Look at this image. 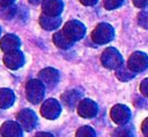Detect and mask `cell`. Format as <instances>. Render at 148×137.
<instances>
[{"instance_id":"1","label":"cell","mask_w":148,"mask_h":137,"mask_svg":"<svg viewBox=\"0 0 148 137\" xmlns=\"http://www.w3.org/2000/svg\"><path fill=\"white\" fill-rule=\"evenodd\" d=\"M62 33L66 35V37L69 41H72L74 43L75 41H79L84 36L86 27L81 22H79L76 20H72V21H69L65 24V27L62 29Z\"/></svg>"},{"instance_id":"2","label":"cell","mask_w":148,"mask_h":137,"mask_svg":"<svg viewBox=\"0 0 148 137\" xmlns=\"http://www.w3.org/2000/svg\"><path fill=\"white\" fill-rule=\"evenodd\" d=\"M101 60L103 66L110 70H116L123 64V57L114 48H106L102 55Z\"/></svg>"},{"instance_id":"3","label":"cell","mask_w":148,"mask_h":137,"mask_svg":"<svg viewBox=\"0 0 148 137\" xmlns=\"http://www.w3.org/2000/svg\"><path fill=\"white\" fill-rule=\"evenodd\" d=\"M113 28L108 23H99L92 31L91 38L95 43L105 44L113 38Z\"/></svg>"},{"instance_id":"4","label":"cell","mask_w":148,"mask_h":137,"mask_svg":"<svg viewBox=\"0 0 148 137\" xmlns=\"http://www.w3.org/2000/svg\"><path fill=\"white\" fill-rule=\"evenodd\" d=\"M25 89H27L28 100L30 102L38 103L42 101V99L44 96V86H43L40 80H37V79L29 80Z\"/></svg>"},{"instance_id":"5","label":"cell","mask_w":148,"mask_h":137,"mask_svg":"<svg viewBox=\"0 0 148 137\" xmlns=\"http://www.w3.org/2000/svg\"><path fill=\"white\" fill-rule=\"evenodd\" d=\"M127 67L131 71H133L134 73L145 71L148 67V56L140 51L134 52L133 55H131V57L128 59Z\"/></svg>"},{"instance_id":"6","label":"cell","mask_w":148,"mask_h":137,"mask_svg":"<svg viewBox=\"0 0 148 137\" xmlns=\"http://www.w3.org/2000/svg\"><path fill=\"white\" fill-rule=\"evenodd\" d=\"M17 122L20 124V127L27 131H30L32 130L35 127H36V123H37V118H36V115L32 110L30 109H23L21 110L17 116Z\"/></svg>"},{"instance_id":"7","label":"cell","mask_w":148,"mask_h":137,"mask_svg":"<svg viewBox=\"0 0 148 137\" xmlns=\"http://www.w3.org/2000/svg\"><path fill=\"white\" fill-rule=\"evenodd\" d=\"M60 104L57 100L54 99H49L46 100L43 104H42V108H40V114L49 118V120H54L59 116L60 114Z\"/></svg>"},{"instance_id":"8","label":"cell","mask_w":148,"mask_h":137,"mask_svg":"<svg viewBox=\"0 0 148 137\" xmlns=\"http://www.w3.org/2000/svg\"><path fill=\"white\" fill-rule=\"evenodd\" d=\"M3 62L7 67H9L12 70H16V68H20L24 64V56L18 50L5 52Z\"/></svg>"},{"instance_id":"9","label":"cell","mask_w":148,"mask_h":137,"mask_svg":"<svg viewBox=\"0 0 148 137\" xmlns=\"http://www.w3.org/2000/svg\"><path fill=\"white\" fill-rule=\"evenodd\" d=\"M97 111H98V107L92 100L83 99L77 104V113L81 117H84V118L94 117L97 114Z\"/></svg>"},{"instance_id":"10","label":"cell","mask_w":148,"mask_h":137,"mask_svg":"<svg viewBox=\"0 0 148 137\" xmlns=\"http://www.w3.org/2000/svg\"><path fill=\"white\" fill-rule=\"evenodd\" d=\"M130 117H131V111L124 104H116L111 109V118L113 120V122H116L119 125L126 124Z\"/></svg>"},{"instance_id":"11","label":"cell","mask_w":148,"mask_h":137,"mask_svg":"<svg viewBox=\"0 0 148 137\" xmlns=\"http://www.w3.org/2000/svg\"><path fill=\"white\" fill-rule=\"evenodd\" d=\"M42 10L44 15L59 16L62 12V2L61 0H43Z\"/></svg>"},{"instance_id":"12","label":"cell","mask_w":148,"mask_h":137,"mask_svg":"<svg viewBox=\"0 0 148 137\" xmlns=\"http://www.w3.org/2000/svg\"><path fill=\"white\" fill-rule=\"evenodd\" d=\"M39 80L42 81V84L46 85L47 87H53L57 85L59 80V72L52 67H46L40 71Z\"/></svg>"},{"instance_id":"13","label":"cell","mask_w":148,"mask_h":137,"mask_svg":"<svg viewBox=\"0 0 148 137\" xmlns=\"http://www.w3.org/2000/svg\"><path fill=\"white\" fill-rule=\"evenodd\" d=\"M2 137H22V128L18 123L13 121H7L1 125Z\"/></svg>"},{"instance_id":"14","label":"cell","mask_w":148,"mask_h":137,"mask_svg":"<svg viewBox=\"0 0 148 137\" xmlns=\"http://www.w3.org/2000/svg\"><path fill=\"white\" fill-rule=\"evenodd\" d=\"M0 46L2 49V51L5 52H9V51H14L17 50L20 48V39L17 36L13 35V34H8L6 35L1 42H0Z\"/></svg>"},{"instance_id":"15","label":"cell","mask_w":148,"mask_h":137,"mask_svg":"<svg viewBox=\"0 0 148 137\" xmlns=\"http://www.w3.org/2000/svg\"><path fill=\"white\" fill-rule=\"evenodd\" d=\"M81 96H82L81 92H79L77 89H71V91H67L66 93L62 94L61 100H62V102H64L66 106H68L69 108H74V107H75L76 104H79V102L81 101V100H80Z\"/></svg>"},{"instance_id":"16","label":"cell","mask_w":148,"mask_h":137,"mask_svg":"<svg viewBox=\"0 0 148 137\" xmlns=\"http://www.w3.org/2000/svg\"><path fill=\"white\" fill-rule=\"evenodd\" d=\"M39 23L44 29L53 30V29H56L60 26L61 19H60V16H47V15L43 14L39 19Z\"/></svg>"},{"instance_id":"17","label":"cell","mask_w":148,"mask_h":137,"mask_svg":"<svg viewBox=\"0 0 148 137\" xmlns=\"http://www.w3.org/2000/svg\"><path fill=\"white\" fill-rule=\"evenodd\" d=\"M15 101L14 93L8 88H1L0 89V108H8L10 107Z\"/></svg>"},{"instance_id":"18","label":"cell","mask_w":148,"mask_h":137,"mask_svg":"<svg viewBox=\"0 0 148 137\" xmlns=\"http://www.w3.org/2000/svg\"><path fill=\"white\" fill-rule=\"evenodd\" d=\"M53 42H54V44H56L58 48H60V49H68V48H71V46L73 45V42L69 41V39L66 37V35L62 33V30H60V31H58V33L54 34V36H53Z\"/></svg>"},{"instance_id":"19","label":"cell","mask_w":148,"mask_h":137,"mask_svg":"<svg viewBox=\"0 0 148 137\" xmlns=\"http://www.w3.org/2000/svg\"><path fill=\"white\" fill-rule=\"evenodd\" d=\"M116 75H117V78H118L119 80H121V81H127V80H131L132 78H134L135 73H134L133 71H131V70L127 67V65L121 64L118 68H116Z\"/></svg>"},{"instance_id":"20","label":"cell","mask_w":148,"mask_h":137,"mask_svg":"<svg viewBox=\"0 0 148 137\" xmlns=\"http://www.w3.org/2000/svg\"><path fill=\"white\" fill-rule=\"evenodd\" d=\"M112 137H134V129L132 125L123 124L113 130Z\"/></svg>"},{"instance_id":"21","label":"cell","mask_w":148,"mask_h":137,"mask_svg":"<svg viewBox=\"0 0 148 137\" xmlns=\"http://www.w3.org/2000/svg\"><path fill=\"white\" fill-rule=\"evenodd\" d=\"M16 14V7L13 5L9 6H0V17L5 20H10Z\"/></svg>"},{"instance_id":"22","label":"cell","mask_w":148,"mask_h":137,"mask_svg":"<svg viewBox=\"0 0 148 137\" xmlns=\"http://www.w3.org/2000/svg\"><path fill=\"white\" fill-rule=\"evenodd\" d=\"M76 137H96L95 131L90 128V127H81L77 131H76Z\"/></svg>"},{"instance_id":"23","label":"cell","mask_w":148,"mask_h":137,"mask_svg":"<svg viewBox=\"0 0 148 137\" xmlns=\"http://www.w3.org/2000/svg\"><path fill=\"white\" fill-rule=\"evenodd\" d=\"M138 23L142 28H148V12H141L138 16Z\"/></svg>"},{"instance_id":"24","label":"cell","mask_w":148,"mask_h":137,"mask_svg":"<svg viewBox=\"0 0 148 137\" xmlns=\"http://www.w3.org/2000/svg\"><path fill=\"white\" fill-rule=\"evenodd\" d=\"M123 3V0H104V6L106 9L118 8Z\"/></svg>"},{"instance_id":"25","label":"cell","mask_w":148,"mask_h":137,"mask_svg":"<svg viewBox=\"0 0 148 137\" xmlns=\"http://www.w3.org/2000/svg\"><path fill=\"white\" fill-rule=\"evenodd\" d=\"M140 91L143 95H146L148 98V78L145 79L141 84H140Z\"/></svg>"},{"instance_id":"26","label":"cell","mask_w":148,"mask_h":137,"mask_svg":"<svg viewBox=\"0 0 148 137\" xmlns=\"http://www.w3.org/2000/svg\"><path fill=\"white\" fill-rule=\"evenodd\" d=\"M133 3H134L136 7L142 8V7H145V6L148 5V0H133Z\"/></svg>"},{"instance_id":"27","label":"cell","mask_w":148,"mask_h":137,"mask_svg":"<svg viewBox=\"0 0 148 137\" xmlns=\"http://www.w3.org/2000/svg\"><path fill=\"white\" fill-rule=\"evenodd\" d=\"M142 132L146 137H148V118H146L142 123Z\"/></svg>"},{"instance_id":"28","label":"cell","mask_w":148,"mask_h":137,"mask_svg":"<svg viewBox=\"0 0 148 137\" xmlns=\"http://www.w3.org/2000/svg\"><path fill=\"white\" fill-rule=\"evenodd\" d=\"M83 5H86V6H91V5H95L98 0H80Z\"/></svg>"},{"instance_id":"29","label":"cell","mask_w":148,"mask_h":137,"mask_svg":"<svg viewBox=\"0 0 148 137\" xmlns=\"http://www.w3.org/2000/svg\"><path fill=\"white\" fill-rule=\"evenodd\" d=\"M15 0H0V6H9L13 5Z\"/></svg>"},{"instance_id":"30","label":"cell","mask_w":148,"mask_h":137,"mask_svg":"<svg viewBox=\"0 0 148 137\" xmlns=\"http://www.w3.org/2000/svg\"><path fill=\"white\" fill-rule=\"evenodd\" d=\"M35 137H53V135L49 134V132H38V134H36Z\"/></svg>"},{"instance_id":"31","label":"cell","mask_w":148,"mask_h":137,"mask_svg":"<svg viewBox=\"0 0 148 137\" xmlns=\"http://www.w3.org/2000/svg\"><path fill=\"white\" fill-rule=\"evenodd\" d=\"M31 3H34V5H37V3H39V2H42V0H29Z\"/></svg>"},{"instance_id":"32","label":"cell","mask_w":148,"mask_h":137,"mask_svg":"<svg viewBox=\"0 0 148 137\" xmlns=\"http://www.w3.org/2000/svg\"><path fill=\"white\" fill-rule=\"evenodd\" d=\"M0 33H1V29H0Z\"/></svg>"}]
</instances>
